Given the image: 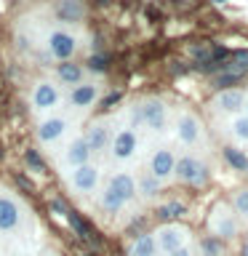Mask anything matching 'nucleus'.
Instances as JSON below:
<instances>
[{"label":"nucleus","instance_id":"1","mask_svg":"<svg viewBox=\"0 0 248 256\" xmlns=\"http://www.w3.org/2000/svg\"><path fill=\"white\" fill-rule=\"evenodd\" d=\"M174 176H176L182 184L200 187V184L208 182V166H206L200 158H195V155H184V158H176Z\"/></svg>","mask_w":248,"mask_h":256},{"label":"nucleus","instance_id":"2","mask_svg":"<svg viewBox=\"0 0 248 256\" xmlns=\"http://www.w3.org/2000/svg\"><path fill=\"white\" fill-rule=\"evenodd\" d=\"M136 110V120H139V126H147L152 131H163L166 123H168V112H166V104L160 99H147L142 102Z\"/></svg>","mask_w":248,"mask_h":256},{"label":"nucleus","instance_id":"3","mask_svg":"<svg viewBox=\"0 0 248 256\" xmlns=\"http://www.w3.org/2000/svg\"><path fill=\"white\" fill-rule=\"evenodd\" d=\"M70 187L75 190L78 195H94V192L99 190V168H96V166H91V163L72 168Z\"/></svg>","mask_w":248,"mask_h":256},{"label":"nucleus","instance_id":"4","mask_svg":"<svg viewBox=\"0 0 248 256\" xmlns=\"http://www.w3.org/2000/svg\"><path fill=\"white\" fill-rule=\"evenodd\" d=\"M152 238H155V246L160 248V251L171 254V251H176V248H182L184 243H187L190 230L179 227V224H166V227H160Z\"/></svg>","mask_w":248,"mask_h":256},{"label":"nucleus","instance_id":"5","mask_svg":"<svg viewBox=\"0 0 248 256\" xmlns=\"http://www.w3.org/2000/svg\"><path fill=\"white\" fill-rule=\"evenodd\" d=\"M75 51H78L75 35H70V32H64V30H54L51 35H48V54H51L54 59L70 62L72 56H75Z\"/></svg>","mask_w":248,"mask_h":256},{"label":"nucleus","instance_id":"6","mask_svg":"<svg viewBox=\"0 0 248 256\" xmlns=\"http://www.w3.org/2000/svg\"><path fill=\"white\" fill-rule=\"evenodd\" d=\"M136 147H139V139H136V134L131 128H120V131L112 136L110 142V152L115 160H128L136 155Z\"/></svg>","mask_w":248,"mask_h":256},{"label":"nucleus","instance_id":"7","mask_svg":"<svg viewBox=\"0 0 248 256\" xmlns=\"http://www.w3.org/2000/svg\"><path fill=\"white\" fill-rule=\"evenodd\" d=\"M174 166H176V155L171 150H166V147H160L152 152V158H150V176H155L158 182H166V179H171L174 176Z\"/></svg>","mask_w":248,"mask_h":256},{"label":"nucleus","instance_id":"8","mask_svg":"<svg viewBox=\"0 0 248 256\" xmlns=\"http://www.w3.org/2000/svg\"><path fill=\"white\" fill-rule=\"evenodd\" d=\"M22 224V208L14 198L0 195V232L8 235V232H16Z\"/></svg>","mask_w":248,"mask_h":256},{"label":"nucleus","instance_id":"9","mask_svg":"<svg viewBox=\"0 0 248 256\" xmlns=\"http://www.w3.org/2000/svg\"><path fill=\"white\" fill-rule=\"evenodd\" d=\"M59 102H62L59 88H56L54 83H48V80L38 83V86H35V91H32V107H35L38 112H48V110H54Z\"/></svg>","mask_w":248,"mask_h":256},{"label":"nucleus","instance_id":"10","mask_svg":"<svg viewBox=\"0 0 248 256\" xmlns=\"http://www.w3.org/2000/svg\"><path fill=\"white\" fill-rule=\"evenodd\" d=\"M67 128H70V120L67 118H56V115L54 118H46L43 123L38 126V142L46 144V147H48V144H56L64 134H67Z\"/></svg>","mask_w":248,"mask_h":256},{"label":"nucleus","instance_id":"11","mask_svg":"<svg viewBox=\"0 0 248 256\" xmlns=\"http://www.w3.org/2000/svg\"><path fill=\"white\" fill-rule=\"evenodd\" d=\"M211 230H214V235L219 240H232L238 235V222H235V216H232L227 208L219 206L214 211V216H211Z\"/></svg>","mask_w":248,"mask_h":256},{"label":"nucleus","instance_id":"12","mask_svg":"<svg viewBox=\"0 0 248 256\" xmlns=\"http://www.w3.org/2000/svg\"><path fill=\"white\" fill-rule=\"evenodd\" d=\"M83 139H86V144H88V150H91V152H104V150H110L112 131H110V126L104 123V120H96V123L88 126V131L83 134Z\"/></svg>","mask_w":248,"mask_h":256},{"label":"nucleus","instance_id":"13","mask_svg":"<svg viewBox=\"0 0 248 256\" xmlns=\"http://www.w3.org/2000/svg\"><path fill=\"white\" fill-rule=\"evenodd\" d=\"M88 160H91V150H88V144L83 136H75L67 147H64V155H62V163L67 168H78V166H86Z\"/></svg>","mask_w":248,"mask_h":256},{"label":"nucleus","instance_id":"14","mask_svg":"<svg viewBox=\"0 0 248 256\" xmlns=\"http://www.w3.org/2000/svg\"><path fill=\"white\" fill-rule=\"evenodd\" d=\"M96 99H99V86H96V83H80V86L72 88V94H70V104L75 110L94 107Z\"/></svg>","mask_w":248,"mask_h":256},{"label":"nucleus","instance_id":"15","mask_svg":"<svg viewBox=\"0 0 248 256\" xmlns=\"http://www.w3.org/2000/svg\"><path fill=\"white\" fill-rule=\"evenodd\" d=\"M107 187H110L112 192H115V195H118L120 200H123L126 206L136 198V179H134L131 174H115V176H110Z\"/></svg>","mask_w":248,"mask_h":256},{"label":"nucleus","instance_id":"16","mask_svg":"<svg viewBox=\"0 0 248 256\" xmlns=\"http://www.w3.org/2000/svg\"><path fill=\"white\" fill-rule=\"evenodd\" d=\"M214 107L219 112H240L246 107V96L238 88H227V91H219V96L214 99Z\"/></svg>","mask_w":248,"mask_h":256},{"label":"nucleus","instance_id":"17","mask_svg":"<svg viewBox=\"0 0 248 256\" xmlns=\"http://www.w3.org/2000/svg\"><path fill=\"white\" fill-rule=\"evenodd\" d=\"M176 136L184 142V144H198L200 142V123L195 115H184L179 118V123H176Z\"/></svg>","mask_w":248,"mask_h":256},{"label":"nucleus","instance_id":"18","mask_svg":"<svg viewBox=\"0 0 248 256\" xmlns=\"http://www.w3.org/2000/svg\"><path fill=\"white\" fill-rule=\"evenodd\" d=\"M56 78L64 86H80L83 83V67L75 62H59L56 64Z\"/></svg>","mask_w":248,"mask_h":256},{"label":"nucleus","instance_id":"19","mask_svg":"<svg viewBox=\"0 0 248 256\" xmlns=\"http://www.w3.org/2000/svg\"><path fill=\"white\" fill-rule=\"evenodd\" d=\"M128 256H158L155 238L147 235V232H142V235L131 243V248H128Z\"/></svg>","mask_w":248,"mask_h":256},{"label":"nucleus","instance_id":"20","mask_svg":"<svg viewBox=\"0 0 248 256\" xmlns=\"http://www.w3.org/2000/svg\"><path fill=\"white\" fill-rule=\"evenodd\" d=\"M56 14H59V19H64V22H80L86 14V8L80 0H62L59 8H56Z\"/></svg>","mask_w":248,"mask_h":256},{"label":"nucleus","instance_id":"21","mask_svg":"<svg viewBox=\"0 0 248 256\" xmlns=\"http://www.w3.org/2000/svg\"><path fill=\"white\" fill-rule=\"evenodd\" d=\"M219 70H224V72H235V75L246 78V75H248V51H235V54L230 56L227 64H219Z\"/></svg>","mask_w":248,"mask_h":256},{"label":"nucleus","instance_id":"22","mask_svg":"<svg viewBox=\"0 0 248 256\" xmlns=\"http://www.w3.org/2000/svg\"><path fill=\"white\" fill-rule=\"evenodd\" d=\"M67 222H70V227L78 232V238H80V240H88V243H94V246L99 243V238L94 235L91 227H88V224H86L83 219H80V216H78L75 211H67Z\"/></svg>","mask_w":248,"mask_h":256},{"label":"nucleus","instance_id":"23","mask_svg":"<svg viewBox=\"0 0 248 256\" xmlns=\"http://www.w3.org/2000/svg\"><path fill=\"white\" fill-rule=\"evenodd\" d=\"M187 214V206L179 203V200H171V203H163L158 208V219L160 222H174V219H182Z\"/></svg>","mask_w":248,"mask_h":256},{"label":"nucleus","instance_id":"24","mask_svg":"<svg viewBox=\"0 0 248 256\" xmlns=\"http://www.w3.org/2000/svg\"><path fill=\"white\" fill-rule=\"evenodd\" d=\"M99 206H102V211H104V214H120V208H126V203H123V200H120L110 187H104V190H102Z\"/></svg>","mask_w":248,"mask_h":256},{"label":"nucleus","instance_id":"25","mask_svg":"<svg viewBox=\"0 0 248 256\" xmlns=\"http://www.w3.org/2000/svg\"><path fill=\"white\" fill-rule=\"evenodd\" d=\"M136 192H139V195H144V198H155L158 192H160V182L155 179V176L144 174V176H139V179H136Z\"/></svg>","mask_w":248,"mask_h":256},{"label":"nucleus","instance_id":"26","mask_svg":"<svg viewBox=\"0 0 248 256\" xmlns=\"http://www.w3.org/2000/svg\"><path fill=\"white\" fill-rule=\"evenodd\" d=\"M224 160H227L235 171H248V158L238 147H224Z\"/></svg>","mask_w":248,"mask_h":256},{"label":"nucleus","instance_id":"27","mask_svg":"<svg viewBox=\"0 0 248 256\" xmlns=\"http://www.w3.org/2000/svg\"><path fill=\"white\" fill-rule=\"evenodd\" d=\"M200 251H203V256H224V243L216 235H208L200 240Z\"/></svg>","mask_w":248,"mask_h":256},{"label":"nucleus","instance_id":"28","mask_svg":"<svg viewBox=\"0 0 248 256\" xmlns=\"http://www.w3.org/2000/svg\"><path fill=\"white\" fill-rule=\"evenodd\" d=\"M240 80H243V78L235 75V72H224V70H222L219 75H214V78H211V86H214V88H219V91H227L230 86L240 83Z\"/></svg>","mask_w":248,"mask_h":256},{"label":"nucleus","instance_id":"29","mask_svg":"<svg viewBox=\"0 0 248 256\" xmlns=\"http://www.w3.org/2000/svg\"><path fill=\"white\" fill-rule=\"evenodd\" d=\"M24 163L30 166V171L46 174V163H43V158H40V152H38V150H27V152H24Z\"/></svg>","mask_w":248,"mask_h":256},{"label":"nucleus","instance_id":"30","mask_svg":"<svg viewBox=\"0 0 248 256\" xmlns=\"http://www.w3.org/2000/svg\"><path fill=\"white\" fill-rule=\"evenodd\" d=\"M232 134H235V139L248 142V115H240L232 120Z\"/></svg>","mask_w":248,"mask_h":256},{"label":"nucleus","instance_id":"31","mask_svg":"<svg viewBox=\"0 0 248 256\" xmlns=\"http://www.w3.org/2000/svg\"><path fill=\"white\" fill-rule=\"evenodd\" d=\"M232 208L240 214V216H248V190H240L235 198H232Z\"/></svg>","mask_w":248,"mask_h":256},{"label":"nucleus","instance_id":"32","mask_svg":"<svg viewBox=\"0 0 248 256\" xmlns=\"http://www.w3.org/2000/svg\"><path fill=\"white\" fill-rule=\"evenodd\" d=\"M88 67H91L94 72H107V56H102V54L91 56V62H88Z\"/></svg>","mask_w":248,"mask_h":256},{"label":"nucleus","instance_id":"33","mask_svg":"<svg viewBox=\"0 0 248 256\" xmlns=\"http://www.w3.org/2000/svg\"><path fill=\"white\" fill-rule=\"evenodd\" d=\"M51 211L56 216H67V206H64L62 200H51Z\"/></svg>","mask_w":248,"mask_h":256},{"label":"nucleus","instance_id":"34","mask_svg":"<svg viewBox=\"0 0 248 256\" xmlns=\"http://www.w3.org/2000/svg\"><path fill=\"white\" fill-rule=\"evenodd\" d=\"M168 256H192V251H190L187 246H182V248H176V251H171Z\"/></svg>","mask_w":248,"mask_h":256},{"label":"nucleus","instance_id":"35","mask_svg":"<svg viewBox=\"0 0 248 256\" xmlns=\"http://www.w3.org/2000/svg\"><path fill=\"white\" fill-rule=\"evenodd\" d=\"M115 102H120V94H110V96H107V99H104L102 104H104V107H112Z\"/></svg>","mask_w":248,"mask_h":256},{"label":"nucleus","instance_id":"36","mask_svg":"<svg viewBox=\"0 0 248 256\" xmlns=\"http://www.w3.org/2000/svg\"><path fill=\"white\" fill-rule=\"evenodd\" d=\"M243 256H248V243L243 246Z\"/></svg>","mask_w":248,"mask_h":256},{"label":"nucleus","instance_id":"37","mask_svg":"<svg viewBox=\"0 0 248 256\" xmlns=\"http://www.w3.org/2000/svg\"><path fill=\"white\" fill-rule=\"evenodd\" d=\"M214 3H219V6H222V3H227V0H214Z\"/></svg>","mask_w":248,"mask_h":256},{"label":"nucleus","instance_id":"38","mask_svg":"<svg viewBox=\"0 0 248 256\" xmlns=\"http://www.w3.org/2000/svg\"><path fill=\"white\" fill-rule=\"evenodd\" d=\"M83 256H96V254H91V251H88V254H83Z\"/></svg>","mask_w":248,"mask_h":256},{"label":"nucleus","instance_id":"39","mask_svg":"<svg viewBox=\"0 0 248 256\" xmlns=\"http://www.w3.org/2000/svg\"><path fill=\"white\" fill-rule=\"evenodd\" d=\"M246 110H248V102H246Z\"/></svg>","mask_w":248,"mask_h":256},{"label":"nucleus","instance_id":"40","mask_svg":"<svg viewBox=\"0 0 248 256\" xmlns=\"http://www.w3.org/2000/svg\"><path fill=\"white\" fill-rule=\"evenodd\" d=\"M22 256H30V254H22Z\"/></svg>","mask_w":248,"mask_h":256}]
</instances>
